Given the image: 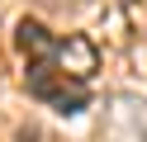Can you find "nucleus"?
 Listing matches in <instances>:
<instances>
[{"label":"nucleus","instance_id":"nucleus-1","mask_svg":"<svg viewBox=\"0 0 147 142\" xmlns=\"http://www.w3.org/2000/svg\"><path fill=\"white\" fill-rule=\"evenodd\" d=\"M24 81H29V95L43 104H52L57 114H81L90 109V85L76 81V76H67L52 57H38V62H29V71H24Z\"/></svg>","mask_w":147,"mask_h":142},{"label":"nucleus","instance_id":"nucleus-2","mask_svg":"<svg viewBox=\"0 0 147 142\" xmlns=\"http://www.w3.org/2000/svg\"><path fill=\"white\" fill-rule=\"evenodd\" d=\"M100 142H147V100L114 95L100 123Z\"/></svg>","mask_w":147,"mask_h":142},{"label":"nucleus","instance_id":"nucleus-3","mask_svg":"<svg viewBox=\"0 0 147 142\" xmlns=\"http://www.w3.org/2000/svg\"><path fill=\"white\" fill-rule=\"evenodd\" d=\"M48 57H52V62H57L67 76H76V81H86V85H90V71H95V47H90L81 33L57 38V47H52Z\"/></svg>","mask_w":147,"mask_h":142}]
</instances>
